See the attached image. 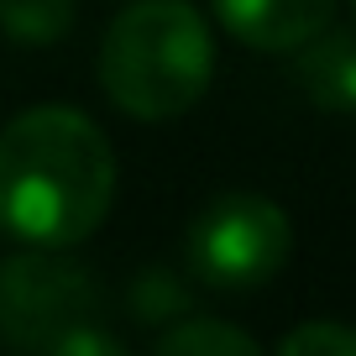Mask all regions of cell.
Wrapping results in <instances>:
<instances>
[{
  "mask_svg": "<svg viewBox=\"0 0 356 356\" xmlns=\"http://www.w3.org/2000/svg\"><path fill=\"white\" fill-rule=\"evenodd\" d=\"M115 204V152L84 111L37 105L0 131V231L26 246H79Z\"/></svg>",
  "mask_w": 356,
  "mask_h": 356,
  "instance_id": "6da1fadb",
  "label": "cell"
},
{
  "mask_svg": "<svg viewBox=\"0 0 356 356\" xmlns=\"http://www.w3.org/2000/svg\"><path fill=\"white\" fill-rule=\"evenodd\" d=\"M215 37L189 0H131L100 42V89L131 121H178L204 100Z\"/></svg>",
  "mask_w": 356,
  "mask_h": 356,
  "instance_id": "7a4b0ae2",
  "label": "cell"
},
{
  "mask_svg": "<svg viewBox=\"0 0 356 356\" xmlns=\"http://www.w3.org/2000/svg\"><path fill=\"white\" fill-rule=\"evenodd\" d=\"M289 252H293L289 210L257 189H225L204 200L189 220V241H184L194 283L225 293L273 283L289 262Z\"/></svg>",
  "mask_w": 356,
  "mask_h": 356,
  "instance_id": "3957f363",
  "label": "cell"
},
{
  "mask_svg": "<svg viewBox=\"0 0 356 356\" xmlns=\"http://www.w3.org/2000/svg\"><path fill=\"white\" fill-rule=\"evenodd\" d=\"M100 320V283L84 262L58 257V246L6 257L0 262V341L16 351H47Z\"/></svg>",
  "mask_w": 356,
  "mask_h": 356,
  "instance_id": "277c9868",
  "label": "cell"
},
{
  "mask_svg": "<svg viewBox=\"0 0 356 356\" xmlns=\"http://www.w3.org/2000/svg\"><path fill=\"white\" fill-rule=\"evenodd\" d=\"M225 32L257 53H299L335 16V0H210Z\"/></svg>",
  "mask_w": 356,
  "mask_h": 356,
  "instance_id": "5b68a950",
  "label": "cell"
},
{
  "mask_svg": "<svg viewBox=\"0 0 356 356\" xmlns=\"http://www.w3.org/2000/svg\"><path fill=\"white\" fill-rule=\"evenodd\" d=\"M293 74H299L304 95H309L320 111L356 121V32H330V26L314 32L309 42L299 47Z\"/></svg>",
  "mask_w": 356,
  "mask_h": 356,
  "instance_id": "8992f818",
  "label": "cell"
},
{
  "mask_svg": "<svg viewBox=\"0 0 356 356\" xmlns=\"http://www.w3.org/2000/svg\"><path fill=\"white\" fill-rule=\"evenodd\" d=\"M152 346L163 356H257L262 351L246 330H236V325H225V320H194V314H184V320H178L173 330H163Z\"/></svg>",
  "mask_w": 356,
  "mask_h": 356,
  "instance_id": "52a82bcc",
  "label": "cell"
},
{
  "mask_svg": "<svg viewBox=\"0 0 356 356\" xmlns=\"http://www.w3.org/2000/svg\"><path fill=\"white\" fill-rule=\"evenodd\" d=\"M0 32L11 42L47 47L74 32V0H0Z\"/></svg>",
  "mask_w": 356,
  "mask_h": 356,
  "instance_id": "ba28073f",
  "label": "cell"
},
{
  "mask_svg": "<svg viewBox=\"0 0 356 356\" xmlns=\"http://www.w3.org/2000/svg\"><path fill=\"white\" fill-rule=\"evenodd\" d=\"M126 304H131L136 325H163V320H184L194 299H189V283L173 267H142L126 289Z\"/></svg>",
  "mask_w": 356,
  "mask_h": 356,
  "instance_id": "9c48e42d",
  "label": "cell"
},
{
  "mask_svg": "<svg viewBox=\"0 0 356 356\" xmlns=\"http://www.w3.org/2000/svg\"><path fill=\"white\" fill-rule=\"evenodd\" d=\"M283 356H356V325L341 320H304L278 341Z\"/></svg>",
  "mask_w": 356,
  "mask_h": 356,
  "instance_id": "30bf717a",
  "label": "cell"
},
{
  "mask_svg": "<svg viewBox=\"0 0 356 356\" xmlns=\"http://www.w3.org/2000/svg\"><path fill=\"white\" fill-rule=\"evenodd\" d=\"M351 6H356V0H351Z\"/></svg>",
  "mask_w": 356,
  "mask_h": 356,
  "instance_id": "8fae6325",
  "label": "cell"
}]
</instances>
